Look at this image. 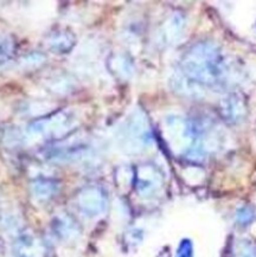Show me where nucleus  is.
Masks as SVG:
<instances>
[{"label":"nucleus","mask_w":256,"mask_h":257,"mask_svg":"<svg viewBox=\"0 0 256 257\" xmlns=\"http://www.w3.org/2000/svg\"><path fill=\"white\" fill-rule=\"evenodd\" d=\"M68 122L69 120L67 115L60 113L34 122L29 127V133L34 138L57 137L60 133H63V128H67Z\"/></svg>","instance_id":"obj_1"},{"label":"nucleus","mask_w":256,"mask_h":257,"mask_svg":"<svg viewBox=\"0 0 256 257\" xmlns=\"http://www.w3.org/2000/svg\"><path fill=\"white\" fill-rule=\"evenodd\" d=\"M12 257H43L44 246L32 233H21L12 244Z\"/></svg>","instance_id":"obj_2"},{"label":"nucleus","mask_w":256,"mask_h":257,"mask_svg":"<svg viewBox=\"0 0 256 257\" xmlns=\"http://www.w3.org/2000/svg\"><path fill=\"white\" fill-rule=\"evenodd\" d=\"M80 206L82 211L88 215L94 216L103 210L104 199L100 191L91 189L85 190L80 196Z\"/></svg>","instance_id":"obj_3"},{"label":"nucleus","mask_w":256,"mask_h":257,"mask_svg":"<svg viewBox=\"0 0 256 257\" xmlns=\"http://www.w3.org/2000/svg\"><path fill=\"white\" fill-rule=\"evenodd\" d=\"M52 232L57 238L67 240L73 238L76 233V226L68 216L58 215L55 217L54 222H52Z\"/></svg>","instance_id":"obj_4"},{"label":"nucleus","mask_w":256,"mask_h":257,"mask_svg":"<svg viewBox=\"0 0 256 257\" xmlns=\"http://www.w3.org/2000/svg\"><path fill=\"white\" fill-rule=\"evenodd\" d=\"M58 191V184L49 178H38L32 184V193L38 200H48L52 198Z\"/></svg>","instance_id":"obj_5"},{"label":"nucleus","mask_w":256,"mask_h":257,"mask_svg":"<svg viewBox=\"0 0 256 257\" xmlns=\"http://www.w3.org/2000/svg\"><path fill=\"white\" fill-rule=\"evenodd\" d=\"M74 37L67 31H56L48 39V47L51 51L63 54L73 48Z\"/></svg>","instance_id":"obj_6"},{"label":"nucleus","mask_w":256,"mask_h":257,"mask_svg":"<svg viewBox=\"0 0 256 257\" xmlns=\"http://www.w3.org/2000/svg\"><path fill=\"white\" fill-rule=\"evenodd\" d=\"M178 257H191V246H190L189 242L188 244H185V240H184L182 244H180Z\"/></svg>","instance_id":"obj_7"}]
</instances>
